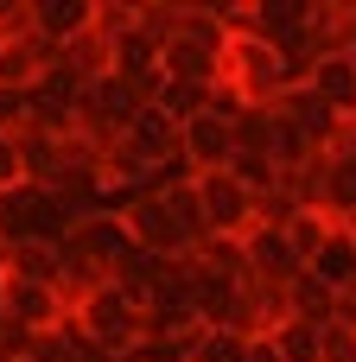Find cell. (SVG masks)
<instances>
[{"label":"cell","instance_id":"21","mask_svg":"<svg viewBox=\"0 0 356 362\" xmlns=\"http://www.w3.org/2000/svg\"><path fill=\"white\" fill-rule=\"evenodd\" d=\"M159 197L172 204V216H178V229L191 235V255H197V248L210 242V229H204V210H197V191H191V178H178V185H166Z\"/></svg>","mask_w":356,"mask_h":362},{"label":"cell","instance_id":"10","mask_svg":"<svg viewBox=\"0 0 356 362\" xmlns=\"http://www.w3.org/2000/svg\"><path fill=\"white\" fill-rule=\"evenodd\" d=\"M0 318H6L13 331H25V337H45V331H57L70 312H64L57 286H32V280H6V274H0Z\"/></svg>","mask_w":356,"mask_h":362},{"label":"cell","instance_id":"3","mask_svg":"<svg viewBox=\"0 0 356 362\" xmlns=\"http://www.w3.org/2000/svg\"><path fill=\"white\" fill-rule=\"evenodd\" d=\"M223 89L242 102V108H274L287 89H293V76H287V64H280V51L274 45H261V38H229V51H223Z\"/></svg>","mask_w":356,"mask_h":362},{"label":"cell","instance_id":"22","mask_svg":"<svg viewBox=\"0 0 356 362\" xmlns=\"http://www.w3.org/2000/svg\"><path fill=\"white\" fill-rule=\"evenodd\" d=\"M325 235H331V216H318V210H299L293 223H287V242H293V255L312 267V255L325 248Z\"/></svg>","mask_w":356,"mask_h":362},{"label":"cell","instance_id":"27","mask_svg":"<svg viewBox=\"0 0 356 362\" xmlns=\"http://www.w3.org/2000/svg\"><path fill=\"white\" fill-rule=\"evenodd\" d=\"M344 51L356 57V0H350V32H344Z\"/></svg>","mask_w":356,"mask_h":362},{"label":"cell","instance_id":"18","mask_svg":"<svg viewBox=\"0 0 356 362\" xmlns=\"http://www.w3.org/2000/svg\"><path fill=\"white\" fill-rule=\"evenodd\" d=\"M32 19L51 45H70L76 32L96 25V0H32Z\"/></svg>","mask_w":356,"mask_h":362},{"label":"cell","instance_id":"26","mask_svg":"<svg viewBox=\"0 0 356 362\" xmlns=\"http://www.w3.org/2000/svg\"><path fill=\"white\" fill-rule=\"evenodd\" d=\"M248 362H280V356H274V344H268V337H255V350H248Z\"/></svg>","mask_w":356,"mask_h":362},{"label":"cell","instance_id":"24","mask_svg":"<svg viewBox=\"0 0 356 362\" xmlns=\"http://www.w3.org/2000/svg\"><path fill=\"white\" fill-rule=\"evenodd\" d=\"M25 127H32V89L0 83V134H6V140H19Z\"/></svg>","mask_w":356,"mask_h":362},{"label":"cell","instance_id":"7","mask_svg":"<svg viewBox=\"0 0 356 362\" xmlns=\"http://www.w3.org/2000/svg\"><path fill=\"white\" fill-rule=\"evenodd\" d=\"M191 191H197V210H204L210 242H242V235L255 229V191L236 185L229 172H197Z\"/></svg>","mask_w":356,"mask_h":362},{"label":"cell","instance_id":"28","mask_svg":"<svg viewBox=\"0 0 356 362\" xmlns=\"http://www.w3.org/2000/svg\"><path fill=\"white\" fill-rule=\"evenodd\" d=\"M0 331H6V318H0Z\"/></svg>","mask_w":356,"mask_h":362},{"label":"cell","instance_id":"29","mask_svg":"<svg viewBox=\"0 0 356 362\" xmlns=\"http://www.w3.org/2000/svg\"><path fill=\"white\" fill-rule=\"evenodd\" d=\"M25 362H32V356H25Z\"/></svg>","mask_w":356,"mask_h":362},{"label":"cell","instance_id":"8","mask_svg":"<svg viewBox=\"0 0 356 362\" xmlns=\"http://www.w3.org/2000/svg\"><path fill=\"white\" fill-rule=\"evenodd\" d=\"M57 248H64V255H76V261H89V267H102L108 280H115V267H121V261L134 255V242H127V223H121V210H96V216L70 223Z\"/></svg>","mask_w":356,"mask_h":362},{"label":"cell","instance_id":"17","mask_svg":"<svg viewBox=\"0 0 356 362\" xmlns=\"http://www.w3.org/2000/svg\"><path fill=\"white\" fill-rule=\"evenodd\" d=\"M325 216L356 229V153L350 146L325 153Z\"/></svg>","mask_w":356,"mask_h":362},{"label":"cell","instance_id":"9","mask_svg":"<svg viewBox=\"0 0 356 362\" xmlns=\"http://www.w3.org/2000/svg\"><path fill=\"white\" fill-rule=\"evenodd\" d=\"M242 261H248V280L255 286H274V293H293L306 280V261L293 255L287 229H248L242 235Z\"/></svg>","mask_w":356,"mask_h":362},{"label":"cell","instance_id":"1","mask_svg":"<svg viewBox=\"0 0 356 362\" xmlns=\"http://www.w3.org/2000/svg\"><path fill=\"white\" fill-rule=\"evenodd\" d=\"M70 318H76V331H83L102 356H115V362H127V356H140V350H147V305H140V299H127L115 280H108L96 299H83Z\"/></svg>","mask_w":356,"mask_h":362},{"label":"cell","instance_id":"20","mask_svg":"<svg viewBox=\"0 0 356 362\" xmlns=\"http://www.w3.org/2000/svg\"><path fill=\"white\" fill-rule=\"evenodd\" d=\"M331 312H338V293L331 286H318L312 274L287 293V318H306V325H318V331H331Z\"/></svg>","mask_w":356,"mask_h":362},{"label":"cell","instance_id":"12","mask_svg":"<svg viewBox=\"0 0 356 362\" xmlns=\"http://www.w3.org/2000/svg\"><path fill=\"white\" fill-rule=\"evenodd\" d=\"M274 108H280V115H287V121H293V127H299V134H306V140H312L318 153H331V146L344 140V127H350V121H344V115H338L331 102H318V95H312L306 83H299V89H287V95H280Z\"/></svg>","mask_w":356,"mask_h":362},{"label":"cell","instance_id":"5","mask_svg":"<svg viewBox=\"0 0 356 362\" xmlns=\"http://www.w3.org/2000/svg\"><path fill=\"white\" fill-rule=\"evenodd\" d=\"M19 242H64V210L45 185H13L0 191V255Z\"/></svg>","mask_w":356,"mask_h":362},{"label":"cell","instance_id":"19","mask_svg":"<svg viewBox=\"0 0 356 362\" xmlns=\"http://www.w3.org/2000/svg\"><path fill=\"white\" fill-rule=\"evenodd\" d=\"M268 344H274L280 362H325V331L306 325V318H280V325L268 331Z\"/></svg>","mask_w":356,"mask_h":362},{"label":"cell","instance_id":"15","mask_svg":"<svg viewBox=\"0 0 356 362\" xmlns=\"http://www.w3.org/2000/svg\"><path fill=\"white\" fill-rule=\"evenodd\" d=\"M172 45H191V51H204V57H223V51H229V19H223V6H178Z\"/></svg>","mask_w":356,"mask_h":362},{"label":"cell","instance_id":"13","mask_svg":"<svg viewBox=\"0 0 356 362\" xmlns=\"http://www.w3.org/2000/svg\"><path fill=\"white\" fill-rule=\"evenodd\" d=\"M306 274L318 286H331V293H356V229L350 223H331V235H325V248L312 255Z\"/></svg>","mask_w":356,"mask_h":362},{"label":"cell","instance_id":"23","mask_svg":"<svg viewBox=\"0 0 356 362\" xmlns=\"http://www.w3.org/2000/svg\"><path fill=\"white\" fill-rule=\"evenodd\" d=\"M248 350H255L248 337H236V331H210V325H204L197 356H191V362H248Z\"/></svg>","mask_w":356,"mask_h":362},{"label":"cell","instance_id":"4","mask_svg":"<svg viewBox=\"0 0 356 362\" xmlns=\"http://www.w3.org/2000/svg\"><path fill=\"white\" fill-rule=\"evenodd\" d=\"M236 95L229 89H217L210 95V108H197L185 127H178V159L191 165V178L197 172H229V159H236Z\"/></svg>","mask_w":356,"mask_h":362},{"label":"cell","instance_id":"25","mask_svg":"<svg viewBox=\"0 0 356 362\" xmlns=\"http://www.w3.org/2000/svg\"><path fill=\"white\" fill-rule=\"evenodd\" d=\"M13 185H25V172H19V140L0 134V191H13Z\"/></svg>","mask_w":356,"mask_h":362},{"label":"cell","instance_id":"11","mask_svg":"<svg viewBox=\"0 0 356 362\" xmlns=\"http://www.w3.org/2000/svg\"><path fill=\"white\" fill-rule=\"evenodd\" d=\"M51 64H57V45L38 32V19H32L25 32H6V38H0V83H13V89H38Z\"/></svg>","mask_w":356,"mask_h":362},{"label":"cell","instance_id":"16","mask_svg":"<svg viewBox=\"0 0 356 362\" xmlns=\"http://www.w3.org/2000/svg\"><path fill=\"white\" fill-rule=\"evenodd\" d=\"M57 267H64L57 242H19V248L0 255V274L6 280H32V286H57Z\"/></svg>","mask_w":356,"mask_h":362},{"label":"cell","instance_id":"14","mask_svg":"<svg viewBox=\"0 0 356 362\" xmlns=\"http://www.w3.org/2000/svg\"><path fill=\"white\" fill-rule=\"evenodd\" d=\"M306 89H312L318 102H331L344 121H356V57H350V51L318 57V64L306 70Z\"/></svg>","mask_w":356,"mask_h":362},{"label":"cell","instance_id":"6","mask_svg":"<svg viewBox=\"0 0 356 362\" xmlns=\"http://www.w3.org/2000/svg\"><path fill=\"white\" fill-rule=\"evenodd\" d=\"M115 210H121L127 242H134L140 255H153V261H185V255H191V235L178 229V216H172V204H166L159 191H140V197H127V204H115Z\"/></svg>","mask_w":356,"mask_h":362},{"label":"cell","instance_id":"2","mask_svg":"<svg viewBox=\"0 0 356 362\" xmlns=\"http://www.w3.org/2000/svg\"><path fill=\"white\" fill-rule=\"evenodd\" d=\"M140 115H147L140 89H134V83H121V76H102V83H89V89L76 95V121H70V134L108 159V153L121 146V134H127Z\"/></svg>","mask_w":356,"mask_h":362}]
</instances>
